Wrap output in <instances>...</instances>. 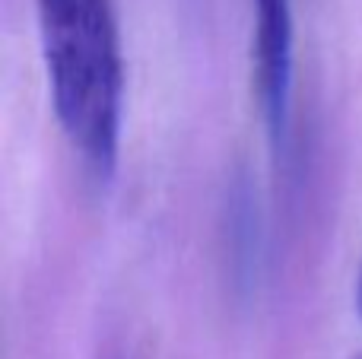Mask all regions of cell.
Returning a JSON list of instances; mask_svg holds the SVG:
<instances>
[{"label": "cell", "instance_id": "1", "mask_svg": "<svg viewBox=\"0 0 362 359\" xmlns=\"http://www.w3.org/2000/svg\"><path fill=\"white\" fill-rule=\"evenodd\" d=\"M51 108L93 175L118 165L124 131V57L115 0H35Z\"/></svg>", "mask_w": 362, "mask_h": 359}, {"label": "cell", "instance_id": "2", "mask_svg": "<svg viewBox=\"0 0 362 359\" xmlns=\"http://www.w3.org/2000/svg\"><path fill=\"white\" fill-rule=\"evenodd\" d=\"M255 95L270 143L280 150L289 137L296 86V0H255L251 32Z\"/></svg>", "mask_w": 362, "mask_h": 359}, {"label": "cell", "instance_id": "3", "mask_svg": "<svg viewBox=\"0 0 362 359\" xmlns=\"http://www.w3.org/2000/svg\"><path fill=\"white\" fill-rule=\"evenodd\" d=\"M356 309L362 315V267H359V280H356Z\"/></svg>", "mask_w": 362, "mask_h": 359}, {"label": "cell", "instance_id": "4", "mask_svg": "<svg viewBox=\"0 0 362 359\" xmlns=\"http://www.w3.org/2000/svg\"><path fill=\"white\" fill-rule=\"evenodd\" d=\"M353 359H362V356H353Z\"/></svg>", "mask_w": 362, "mask_h": 359}]
</instances>
